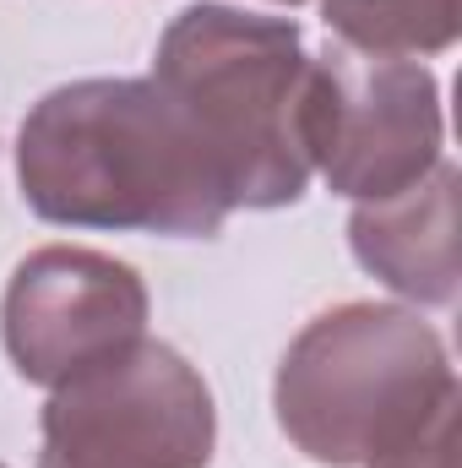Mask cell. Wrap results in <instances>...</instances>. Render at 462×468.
Instances as JSON below:
<instances>
[{"instance_id":"obj_1","label":"cell","mask_w":462,"mask_h":468,"mask_svg":"<svg viewBox=\"0 0 462 468\" xmlns=\"http://www.w3.org/2000/svg\"><path fill=\"white\" fill-rule=\"evenodd\" d=\"M16 186L44 224L213 239L229 224L218 164L152 77H82L16 131Z\"/></svg>"},{"instance_id":"obj_2","label":"cell","mask_w":462,"mask_h":468,"mask_svg":"<svg viewBox=\"0 0 462 468\" xmlns=\"http://www.w3.org/2000/svg\"><path fill=\"white\" fill-rule=\"evenodd\" d=\"M457 370L408 305L348 300L278 359V431L321 468H457Z\"/></svg>"},{"instance_id":"obj_3","label":"cell","mask_w":462,"mask_h":468,"mask_svg":"<svg viewBox=\"0 0 462 468\" xmlns=\"http://www.w3.org/2000/svg\"><path fill=\"white\" fill-rule=\"evenodd\" d=\"M147 77L202 136L234 213H278L305 197L310 49L299 22L218 0L185 5L163 27Z\"/></svg>"},{"instance_id":"obj_4","label":"cell","mask_w":462,"mask_h":468,"mask_svg":"<svg viewBox=\"0 0 462 468\" xmlns=\"http://www.w3.org/2000/svg\"><path fill=\"white\" fill-rule=\"evenodd\" d=\"M38 436V468H207L218 409L185 354L142 338L131 354L55 387Z\"/></svg>"},{"instance_id":"obj_5","label":"cell","mask_w":462,"mask_h":468,"mask_svg":"<svg viewBox=\"0 0 462 468\" xmlns=\"http://www.w3.org/2000/svg\"><path fill=\"white\" fill-rule=\"evenodd\" d=\"M441 142L446 120H441V82L430 66L348 44H327L321 55H310V93H305L310 175H321L353 207L419 186L441 164Z\"/></svg>"},{"instance_id":"obj_6","label":"cell","mask_w":462,"mask_h":468,"mask_svg":"<svg viewBox=\"0 0 462 468\" xmlns=\"http://www.w3.org/2000/svg\"><path fill=\"white\" fill-rule=\"evenodd\" d=\"M147 283L93 245H38L11 267L0 338L22 381L66 387L147 338Z\"/></svg>"},{"instance_id":"obj_7","label":"cell","mask_w":462,"mask_h":468,"mask_svg":"<svg viewBox=\"0 0 462 468\" xmlns=\"http://www.w3.org/2000/svg\"><path fill=\"white\" fill-rule=\"evenodd\" d=\"M457 164H436L419 186L359 202L348 218L353 261L414 305H457Z\"/></svg>"},{"instance_id":"obj_8","label":"cell","mask_w":462,"mask_h":468,"mask_svg":"<svg viewBox=\"0 0 462 468\" xmlns=\"http://www.w3.org/2000/svg\"><path fill=\"white\" fill-rule=\"evenodd\" d=\"M321 22L348 49L419 60L457 44L462 0H321Z\"/></svg>"},{"instance_id":"obj_9","label":"cell","mask_w":462,"mask_h":468,"mask_svg":"<svg viewBox=\"0 0 462 468\" xmlns=\"http://www.w3.org/2000/svg\"><path fill=\"white\" fill-rule=\"evenodd\" d=\"M278 5H305V0H278Z\"/></svg>"},{"instance_id":"obj_10","label":"cell","mask_w":462,"mask_h":468,"mask_svg":"<svg viewBox=\"0 0 462 468\" xmlns=\"http://www.w3.org/2000/svg\"><path fill=\"white\" fill-rule=\"evenodd\" d=\"M0 468H5V463H0Z\"/></svg>"}]
</instances>
